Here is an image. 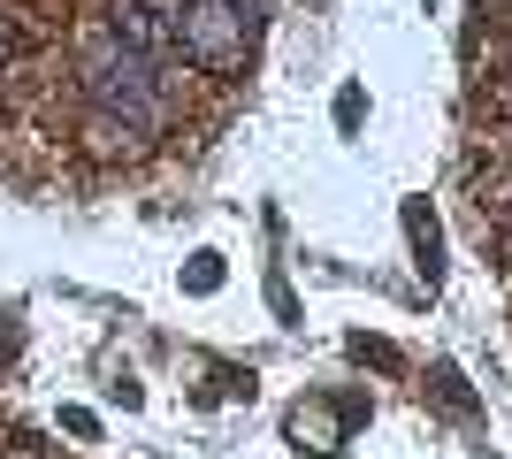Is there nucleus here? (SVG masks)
<instances>
[{"label":"nucleus","mask_w":512,"mask_h":459,"mask_svg":"<svg viewBox=\"0 0 512 459\" xmlns=\"http://www.w3.org/2000/svg\"><path fill=\"white\" fill-rule=\"evenodd\" d=\"M107 31H115V39H123L138 62H153L161 77H169L176 54H184V46H176V23H169V16H153L146 0H115V8H107Z\"/></svg>","instance_id":"3"},{"label":"nucleus","mask_w":512,"mask_h":459,"mask_svg":"<svg viewBox=\"0 0 512 459\" xmlns=\"http://www.w3.org/2000/svg\"><path fill=\"white\" fill-rule=\"evenodd\" d=\"M497 100H505V108H512V77H505V85H497Z\"/></svg>","instance_id":"8"},{"label":"nucleus","mask_w":512,"mask_h":459,"mask_svg":"<svg viewBox=\"0 0 512 459\" xmlns=\"http://www.w3.org/2000/svg\"><path fill=\"white\" fill-rule=\"evenodd\" d=\"M237 8H253V16H260V8H268V0H237Z\"/></svg>","instance_id":"9"},{"label":"nucleus","mask_w":512,"mask_h":459,"mask_svg":"<svg viewBox=\"0 0 512 459\" xmlns=\"http://www.w3.org/2000/svg\"><path fill=\"white\" fill-rule=\"evenodd\" d=\"M291 437L314 444V452H337V414L321 398H306V406H291Z\"/></svg>","instance_id":"4"},{"label":"nucleus","mask_w":512,"mask_h":459,"mask_svg":"<svg viewBox=\"0 0 512 459\" xmlns=\"http://www.w3.org/2000/svg\"><path fill=\"white\" fill-rule=\"evenodd\" d=\"M85 138H92V153H130V146H138V131H130V123H115V115H92Z\"/></svg>","instance_id":"5"},{"label":"nucleus","mask_w":512,"mask_h":459,"mask_svg":"<svg viewBox=\"0 0 512 459\" xmlns=\"http://www.w3.org/2000/svg\"><path fill=\"white\" fill-rule=\"evenodd\" d=\"M214 284H222V268H214V253H199L192 261V291H214Z\"/></svg>","instance_id":"6"},{"label":"nucleus","mask_w":512,"mask_h":459,"mask_svg":"<svg viewBox=\"0 0 512 459\" xmlns=\"http://www.w3.org/2000/svg\"><path fill=\"white\" fill-rule=\"evenodd\" d=\"M77 85H85L92 115H115V123H130L138 138H153L161 123H169L176 77H161L153 62H138V54L107 31V16L85 23V39H77Z\"/></svg>","instance_id":"1"},{"label":"nucleus","mask_w":512,"mask_h":459,"mask_svg":"<svg viewBox=\"0 0 512 459\" xmlns=\"http://www.w3.org/2000/svg\"><path fill=\"white\" fill-rule=\"evenodd\" d=\"M253 31H260V16L237 8V0H184V16H176V46L199 69H245Z\"/></svg>","instance_id":"2"},{"label":"nucleus","mask_w":512,"mask_h":459,"mask_svg":"<svg viewBox=\"0 0 512 459\" xmlns=\"http://www.w3.org/2000/svg\"><path fill=\"white\" fill-rule=\"evenodd\" d=\"M490 16H497V23H505V31H512V0H490Z\"/></svg>","instance_id":"7"}]
</instances>
